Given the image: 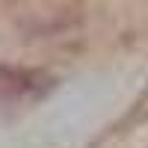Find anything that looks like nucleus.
<instances>
[{
  "label": "nucleus",
  "instance_id": "1",
  "mask_svg": "<svg viewBox=\"0 0 148 148\" xmlns=\"http://www.w3.org/2000/svg\"><path fill=\"white\" fill-rule=\"evenodd\" d=\"M33 74L30 71H12V68H0V101L6 98H18L30 89Z\"/></svg>",
  "mask_w": 148,
  "mask_h": 148
}]
</instances>
